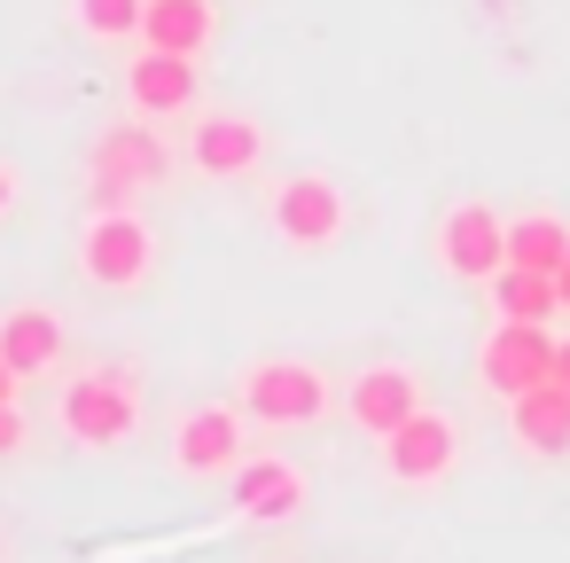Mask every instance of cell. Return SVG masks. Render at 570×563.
Masks as SVG:
<instances>
[{"label": "cell", "mask_w": 570, "mask_h": 563, "mask_svg": "<svg viewBox=\"0 0 570 563\" xmlns=\"http://www.w3.org/2000/svg\"><path fill=\"white\" fill-rule=\"evenodd\" d=\"M79 274H87L95 290H141V282L157 274V235H149V220H141L134 204L95 212L87 235H79Z\"/></svg>", "instance_id": "2"}, {"label": "cell", "mask_w": 570, "mask_h": 563, "mask_svg": "<svg viewBox=\"0 0 570 563\" xmlns=\"http://www.w3.org/2000/svg\"><path fill=\"white\" fill-rule=\"evenodd\" d=\"M243 415L250 423H274V430L321 423L328 415V376L313 360H250L243 368Z\"/></svg>", "instance_id": "4"}, {"label": "cell", "mask_w": 570, "mask_h": 563, "mask_svg": "<svg viewBox=\"0 0 570 563\" xmlns=\"http://www.w3.org/2000/svg\"><path fill=\"white\" fill-rule=\"evenodd\" d=\"M554 384H562V391H570V344H562V352H554Z\"/></svg>", "instance_id": "23"}, {"label": "cell", "mask_w": 570, "mask_h": 563, "mask_svg": "<svg viewBox=\"0 0 570 563\" xmlns=\"http://www.w3.org/2000/svg\"><path fill=\"white\" fill-rule=\"evenodd\" d=\"M492 313H500V321H554V313H562V290H554V274L500 266V274H492Z\"/></svg>", "instance_id": "17"}, {"label": "cell", "mask_w": 570, "mask_h": 563, "mask_svg": "<svg viewBox=\"0 0 570 563\" xmlns=\"http://www.w3.org/2000/svg\"><path fill=\"white\" fill-rule=\"evenodd\" d=\"M258 157H266V126H258L250 110H196V126H188V165H196L204 181H243V173H258Z\"/></svg>", "instance_id": "8"}, {"label": "cell", "mask_w": 570, "mask_h": 563, "mask_svg": "<svg viewBox=\"0 0 570 563\" xmlns=\"http://www.w3.org/2000/svg\"><path fill=\"white\" fill-rule=\"evenodd\" d=\"M0 360H9L17 376H48L63 360V321L48 305H17V313H0Z\"/></svg>", "instance_id": "15"}, {"label": "cell", "mask_w": 570, "mask_h": 563, "mask_svg": "<svg viewBox=\"0 0 570 563\" xmlns=\"http://www.w3.org/2000/svg\"><path fill=\"white\" fill-rule=\"evenodd\" d=\"M305 493H313V485H305L297 462H274V454L235 462V516H250V524H282V516H297Z\"/></svg>", "instance_id": "12"}, {"label": "cell", "mask_w": 570, "mask_h": 563, "mask_svg": "<svg viewBox=\"0 0 570 563\" xmlns=\"http://www.w3.org/2000/svg\"><path fill=\"white\" fill-rule=\"evenodd\" d=\"M508 430H515L523 454H570V391L554 376L531 384V391H515L508 399Z\"/></svg>", "instance_id": "14"}, {"label": "cell", "mask_w": 570, "mask_h": 563, "mask_svg": "<svg viewBox=\"0 0 570 563\" xmlns=\"http://www.w3.org/2000/svg\"><path fill=\"white\" fill-rule=\"evenodd\" d=\"M438 266L453 282H492L508 266V220L492 204H453L438 220Z\"/></svg>", "instance_id": "7"}, {"label": "cell", "mask_w": 570, "mask_h": 563, "mask_svg": "<svg viewBox=\"0 0 570 563\" xmlns=\"http://www.w3.org/2000/svg\"><path fill=\"white\" fill-rule=\"evenodd\" d=\"M17 384H24V376H17L9 360H0V407H17Z\"/></svg>", "instance_id": "22"}, {"label": "cell", "mask_w": 570, "mask_h": 563, "mask_svg": "<svg viewBox=\"0 0 570 563\" xmlns=\"http://www.w3.org/2000/svg\"><path fill=\"white\" fill-rule=\"evenodd\" d=\"M79 9V32L87 40H141V17H149V0H71Z\"/></svg>", "instance_id": "19"}, {"label": "cell", "mask_w": 570, "mask_h": 563, "mask_svg": "<svg viewBox=\"0 0 570 563\" xmlns=\"http://www.w3.org/2000/svg\"><path fill=\"white\" fill-rule=\"evenodd\" d=\"M344 188L328 181V173H289L282 188H274V235L282 243H297V251H328L336 235H344Z\"/></svg>", "instance_id": "6"}, {"label": "cell", "mask_w": 570, "mask_h": 563, "mask_svg": "<svg viewBox=\"0 0 570 563\" xmlns=\"http://www.w3.org/2000/svg\"><path fill=\"white\" fill-rule=\"evenodd\" d=\"M165 173H173V149H165L157 118H126V126L95 134V149H87V196H95V212L141 204L149 188H165Z\"/></svg>", "instance_id": "1"}, {"label": "cell", "mask_w": 570, "mask_h": 563, "mask_svg": "<svg viewBox=\"0 0 570 563\" xmlns=\"http://www.w3.org/2000/svg\"><path fill=\"white\" fill-rule=\"evenodd\" d=\"M24 446V415L17 407H0V454H17Z\"/></svg>", "instance_id": "20"}, {"label": "cell", "mask_w": 570, "mask_h": 563, "mask_svg": "<svg viewBox=\"0 0 570 563\" xmlns=\"http://www.w3.org/2000/svg\"><path fill=\"white\" fill-rule=\"evenodd\" d=\"M17 212V165H0V220Z\"/></svg>", "instance_id": "21"}, {"label": "cell", "mask_w": 570, "mask_h": 563, "mask_svg": "<svg viewBox=\"0 0 570 563\" xmlns=\"http://www.w3.org/2000/svg\"><path fill=\"white\" fill-rule=\"evenodd\" d=\"M414 407H422V376H414V368H399V360L360 368V376H352V391H344V415H352V430H367V438H391Z\"/></svg>", "instance_id": "11"}, {"label": "cell", "mask_w": 570, "mask_h": 563, "mask_svg": "<svg viewBox=\"0 0 570 563\" xmlns=\"http://www.w3.org/2000/svg\"><path fill=\"white\" fill-rule=\"evenodd\" d=\"M554 290H562V313H570V259H562V274H554Z\"/></svg>", "instance_id": "24"}, {"label": "cell", "mask_w": 570, "mask_h": 563, "mask_svg": "<svg viewBox=\"0 0 570 563\" xmlns=\"http://www.w3.org/2000/svg\"><path fill=\"white\" fill-rule=\"evenodd\" d=\"M126 103L134 118H196V56H165V48H141L126 64Z\"/></svg>", "instance_id": "10"}, {"label": "cell", "mask_w": 570, "mask_h": 563, "mask_svg": "<svg viewBox=\"0 0 570 563\" xmlns=\"http://www.w3.org/2000/svg\"><path fill=\"white\" fill-rule=\"evenodd\" d=\"M212 0H149L141 17V48H165V56H204L212 48Z\"/></svg>", "instance_id": "16"}, {"label": "cell", "mask_w": 570, "mask_h": 563, "mask_svg": "<svg viewBox=\"0 0 570 563\" xmlns=\"http://www.w3.org/2000/svg\"><path fill=\"white\" fill-rule=\"evenodd\" d=\"M562 259H570V227H562L554 212H523V220H508V266L562 274Z\"/></svg>", "instance_id": "18"}, {"label": "cell", "mask_w": 570, "mask_h": 563, "mask_svg": "<svg viewBox=\"0 0 570 563\" xmlns=\"http://www.w3.org/2000/svg\"><path fill=\"white\" fill-rule=\"evenodd\" d=\"M63 430H71L79 446H126V438L141 430V391H134V376H118V368L71 376V384H63Z\"/></svg>", "instance_id": "3"}, {"label": "cell", "mask_w": 570, "mask_h": 563, "mask_svg": "<svg viewBox=\"0 0 570 563\" xmlns=\"http://www.w3.org/2000/svg\"><path fill=\"white\" fill-rule=\"evenodd\" d=\"M453 462H461V430H453V415H438V407H414V415L383 438V469H391L399 485H438Z\"/></svg>", "instance_id": "9"}, {"label": "cell", "mask_w": 570, "mask_h": 563, "mask_svg": "<svg viewBox=\"0 0 570 563\" xmlns=\"http://www.w3.org/2000/svg\"><path fill=\"white\" fill-rule=\"evenodd\" d=\"M173 462H180L188 477L235 469V462H243V415H235V407H196V415L173 430Z\"/></svg>", "instance_id": "13"}, {"label": "cell", "mask_w": 570, "mask_h": 563, "mask_svg": "<svg viewBox=\"0 0 570 563\" xmlns=\"http://www.w3.org/2000/svg\"><path fill=\"white\" fill-rule=\"evenodd\" d=\"M554 329L547 321H500L484 344H476V376H484V391H500V399H515V391H531V384H547L554 376Z\"/></svg>", "instance_id": "5"}]
</instances>
